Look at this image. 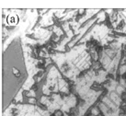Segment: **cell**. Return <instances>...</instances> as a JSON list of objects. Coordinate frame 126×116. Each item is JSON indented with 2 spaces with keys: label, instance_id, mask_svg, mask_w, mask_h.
I'll return each mask as SVG.
<instances>
[{
  "label": "cell",
  "instance_id": "6da1fadb",
  "mask_svg": "<svg viewBox=\"0 0 126 116\" xmlns=\"http://www.w3.org/2000/svg\"><path fill=\"white\" fill-rule=\"evenodd\" d=\"M27 78L19 39H15L3 53V105L10 103Z\"/></svg>",
  "mask_w": 126,
  "mask_h": 116
}]
</instances>
